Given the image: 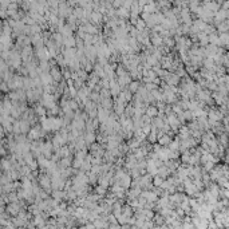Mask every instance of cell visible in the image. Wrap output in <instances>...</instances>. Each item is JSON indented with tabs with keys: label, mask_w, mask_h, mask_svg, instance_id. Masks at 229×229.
I'll use <instances>...</instances> for the list:
<instances>
[{
	"label": "cell",
	"mask_w": 229,
	"mask_h": 229,
	"mask_svg": "<svg viewBox=\"0 0 229 229\" xmlns=\"http://www.w3.org/2000/svg\"><path fill=\"white\" fill-rule=\"evenodd\" d=\"M160 142H161V145H168L170 144V138L168 135H162V133L160 134Z\"/></svg>",
	"instance_id": "1"
},
{
	"label": "cell",
	"mask_w": 229,
	"mask_h": 229,
	"mask_svg": "<svg viewBox=\"0 0 229 229\" xmlns=\"http://www.w3.org/2000/svg\"><path fill=\"white\" fill-rule=\"evenodd\" d=\"M51 75H52V78H54L55 81H59V79H60V73H59L56 68H52V70H51Z\"/></svg>",
	"instance_id": "2"
},
{
	"label": "cell",
	"mask_w": 229,
	"mask_h": 229,
	"mask_svg": "<svg viewBox=\"0 0 229 229\" xmlns=\"http://www.w3.org/2000/svg\"><path fill=\"white\" fill-rule=\"evenodd\" d=\"M8 212H10V213H12V214H16V213L19 212V208H18V205H15V204L10 205V208H8Z\"/></svg>",
	"instance_id": "3"
},
{
	"label": "cell",
	"mask_w": 229,
	"mask_h": 229,
	"mask_svg": "<svg viewBox=\"0 0 229 229\" xmlns=\"http://www.w3.org/2000/svg\"><path fill=\"white\" fill-rule=\"evenodd\" d=\"M157 114V109L155 107H149L147 109V115L149 117H153V115H155Z\"/></svg>",
	"instance_id": "4"
},
{
	"label": "cell",
	"mask_w": 229,
	"mask_h": 229,
	"mask_svg": "<svg viewBox=\"0 0 229 229\" xmlns=\"http://www.w3.org/2000/svg\"><path fill=\"white\" fill-rule=\"evenodd\" d=\"M130 89H131V91L139 90V89H138V83H131V84H130Z\"/></svg>",
	"instance_id": "5"
}]
</instances>
